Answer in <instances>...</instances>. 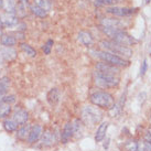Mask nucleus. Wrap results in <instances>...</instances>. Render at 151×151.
I'll return each mask as SVG.
<instances>
[{
    "label": "nucleus",
    "mask_w": 151,
    "mask_h": 151,
    "mask_svg": "<svg viewBox=\"0 0 151 151\" xmlns=\"http://www.w3.org/2000/svg\"><path fill=\"white\" fill-rule=\"evenodd\" d=\"M18 30H24V29H26V26H24V24H23V23H18Z\"/></svg>",
    "instance_id": "obj_32"
},
{
    "label": "nucleus",
    "mask_w": 151,
    "mask_h": 151,
    "mask_svg": "<svg viewBox=\"0 0 151 151\" xmlns=\"http://www.w3.org/2000/svg\"><path fill=\"white\" fill-rule=\"evenodd\" d=\"M90 101L95 106L103 108V109H112L115 105L114 97L109 93L104 92V90H98V92L93 93L90 96Z\"/></svg>",
    "instance_id": "obj_2"
},
{
    "label": "nucleus",
    "mask_w": 151,
    "mask_h": 151,
    "mask_svg": "<svg viewBox=\"0 0 151 151\" xmlns=\"http://www.w3.org/2000/svg\"><path fill=\"white\" fill-rule=\"evenodd\" d=\"M101 27H105V28H110V29H117V30H121L120 26L121 22L118 20V19H112V18H105L101 20Z\"/></svg>",
    "instance_id": "obj_13"
},
{
    "label": "nucleus",
    "mask_w": 151,
    "mask_h": 151,
    "mask_svg": "<svg viewBox=\"0 0 151 151\" xmlns=\"http://www.w3.org/2000/svg\"><path fill=\"white\" fill-rule=\"evenodd\" d=\"M112 41H115L117 43H120L123 45H126V46L132 45L136 42V40L132 37H130L127 32H125L123 30H117L112 37Z\"/></svg>",
    "instance_id": "obj_6"
},
{
    "label": "nucleus",
    "mask_w": 151,
    "mask_h": 151,
    "mask_svg": "<svg viewBox=\"0 0 151 151\" xmlns=\"http://www.w3.org/2000/svg\"><path fill=\"white\" fill-rule=\"evenodd\" d=\"M11 112V105L9 104H0V118H6Z\"/></svg>",
    "instance_id": "obj_24"
},
{
    "label": "nucleus",
    "mask_w": 151,
    "mask_h": 151,
    "mask_svg": "<svg viewBox=\"0 0 151 151\" xmlns=\"http://www.w3.org/2000/svg\"><path fill=\"white\" fill-rule=\"evenodd\" d=\"M34 5L42 8L46 12L51 10V7H52V3H51L50 0H34Z\"/></svg>",
    "instance_id": "obj_25"
},
{
    "label": "nucleus",
    "mask_w": 151,
    "mask_h": 151,
    "mask_svg": "<svg viewBox=\"0 0 151 151\" xmlns=\"http://www.w3.org/2000/svg\"><path fill=\"white\" fill-rule=\"evenodd\" d=\"M145 3H149V2H150V0H145Z\"/></svg>",
    "instance_id": "obj_37"
},
{
    "label": "nucleus",
    "mask_w": 151,
    "mask_h": 151,
    "mask_svg": "<svg viewBox=\"0 0 151 151\" xmlns=\"http://www.w3.org/2000/svg\"><path fill=\"white\" fill-rule=\"evenodd\" d=\"M30 129H31V127H30L29 125H23L22 127L18 130L17 137L20 140H26L29 137V134H30Z\"/></svg>",
    "instance_id": "obj_21"
},
{
    "label": "nucleus",
    "mask_w": 151,
    "mask_h": 151,
    "mask_svg": "<svg viewBox=\"0 0 151 151\" xmlns=\"http://www.w3.org/2000/svg\"><path fill=\"white\" fill-rule=\"evenodd\" d=\"M0 54L3 62H11L17 57V51L12 48H7V46H0Z\"/></svg>",
    "instance_id": "obj_11"
},
{
    "label": "nucleus",
    "mask_w": 151,
    "mask_h": 151,
    "mask_svg": "<svg viewBox=\"0 0 151 151\" xmlns=\"http://www.w3.org/2000/svg\"><path fill=\"white\" fill-rule=\"evenodd\" d=\"M0 20H1V23L3 26V28H14L17 27L18 23H19V18L14 14V13H9V12H6L0 16Z\"/></svg>",
    "instance_id": "obj_7"
},
{
    "label": "nucleus",
    "mask_w": 151,
    "mask_h": 151,
    "mask_svg": "<svg viewBox=\"0 0 151 151\" xmlns=\"http://www.w3.org/2000/svg\"><path fill=\"white\" fill-rule=\"evenodd\" d=\"M95 83L97 86H99L101 88H110V87H115L119 84V77L116 75L96 71Z\"/></svg>",
    "instance_id": "obj_3"
},
{
    "label": "nucleus",
    "mask_w": 151,
    "mask_h": 151,
    "mask_svg": "<svg viewBox=\"0 0 151 151\" xmlns=\"http://www.w3.org/2000/svg\"><path fill=\"white\" fill-rule=\"evenodd\" d=\"M108 13H112L114 16L117 17H125V16H129L131 13L136 11L134 8H120V7H108L106 9Z\"/></svg>",
    "instance_id": "obj_9"
},
{
    "label": "nucleus",
    "mask_w": 151,
    "mask_h": 151,
    "mask_svg": "<svg viewBox=\"0 0 151 151\" xmlns=\"http://www.w3.org/2000/svg\"><path fill=\"white\" fill-rule=\"evenodd\" d=\"M20 48H21V50L28 56H30V57H34V56L37 55V51L34 50L31 45L27 44V43H21V44H20Z\"/></svg>",
    "instance_id": "obj_23"
},
{
    "label": "nucleus",
    "mask_w": 151,
    "mask_h": 151,
    "mask_svg": "<svg viewBox=\"0 0 151 151\" xmlns=\"http://www.w3.org/2000/svg\"><path fill=\"white\" fill-rule=\"evenodd\" d=\"M52 46H53V40H48L46 43L44 44V46H43V52H44L45 54H50Z\"/></svg>",
    "instance_id": "obj_28"
},
{
    "label": "nucleus",
    "mask_w": 151,
    "mask_h": 151,
    "mask_svg": "<svg viewBox=\"0 0 151 151\" xmlns=\"http://www.w3.org/2000/svg\"><path fill=\"white\" fill-rule=\"evenodd\" d=\"M41 134H42V127H41L40 125H34V126H32L31 129H30V134H29V137H28V141L30 142V143H34V142H37V141L40 139Z\"/></svg>",
    "instance_id": "obj_12"
},
{
    "label": "nucleus",
    "mask_w": 151,
    "mask_h": 151,
    "mask_svg": "<svg viewBox=\"0 0 151 151\" xmlns=\"http://www.w3.org/2000/svg\"><path fill=\"white\" fill-rule=\"evenodd\" d=\"M2 29L3 28H1V27H0V37H2V35H3V30H2Z\"/></svg>",
    "instance_id": "obj_35"
},
{
    "label": "nucleus",
    "mask_w": 151,
    "mask_h": 151,
    "mask_svg": "<svg viewBox=\"0 0 151 151\" xmlns=\"http://www.w3.org/2000/svg\"><path fill=\"white\" fill-rule=\"evenodd\" d=\"M101 44L106 50V52L116 54V55L120 56L123 59H129L130 56L132 55V51L129 46L117 43V42H115L112 40H104V41H101Z\"/></svg>",
    "instance_id": "obj_1"
},
{
    "label": "nucleus",
    "mask_w": 151,
    "mask_h": 151,
    "mask_svg": "<svg viewBox=\"0 0 151 151\" xmlns=\"http://www.w3.org/2000/svg\"><path fill=\"white\" fill-rule=\"evenodd\" d=\"M0 27H1V28H3V26H2V23H1V20H0Z\"/></svg>",
    "instance_id": "obj_38"
},
{
    "label": "nucleus",
    "mask_w": 151,
    "mask_h": 151,
    "mask_svg": "<svg viewBox=\"0 0 151 151\" xmlns=\"http://www.w3.org/2000/svg\"><path fill=\"white\" fill-rule=\"evenodd\" d=\"M16 101V96L14 95H6L3 97V99L1 101V104L3 103V104H9V105H11Z\"/></svg>",
    "instance_id": "obj_27"
},
{
    "label": "nucleus",
    "mask_w": 151,
    "mask_h": 151,
    "mask_svg": "<svg viewBox=\"0 0 151 151\" xmlns=\"http://www.w3.org/2000/svg\"><path fill=\"white\" fill-rule=\"evenodd\" d=\"M96 55L98 59H101L103 62H106L108 64H112V65H115V66H127L129 63L128 61H126L125 59L120 57V56L116 55V54H112V53H109V52H97Z\"/></svg>",
    "instance_id": "obj_5"
},
{
    "label": "nucleus",
    "mask_w": 151,
    "mask_h": 151,
    "mask_svg": "<svg viewBox=\"0 0 151 151\" xmlns=\"http://www.w3.org/2000/svg\"><path fill=\"white\" fill-rule=\"evenodd\" d=\"M9 86H10V79L7 76H3V77L0 79V104L3 99V97L6 96V93L9 88Z\"/></svg>",
    "instance_id": "obj_15"
},
{
    "label": "nucleus",
    "mask_w": 151,
    "mask_h": 151,
    "mask_svg": "<svg viewBox=\"0 0 151 151\" xmlns=\"http://www.w3.org/2000/svg\"><path fill=\"white\" fill-rule=\"evenodd\" d=\"M98 5H103V6H109V5H114L116 0H96Z\"/></svg>",
    "instance_id": "obj_29"
},
{
    "label": "nucleus",
    "mask_w": 151,
    "mask_h": 151,
    "mask_svg": "<svg viewBox=\"0 0 151 151\" xmlns=\"http://www.w3.org/2000/svg\"><path fill=\"white\" fill-rule=\"evenodd\" d=\"M107 128H108V123H101V125H99V127H98L95 134L96 142H101V140L105 138L106 132H107Z\"/></svg>",
    "instance_id": "obj_17"
},
{
    "label": "nucleus",
    "mask_w": 151,
    "mask_h": 151,
    "mask_svg": "<svg viewBox=\"0 0 151 151\" xmlns=\"http://www.w3.org/2000/svg\"><path fill=\"white\" fill-rule=\"evenodd\" d=\"M1 63H3V60H2V57H1V54H0V64Z\"/></svg>",
    "instance_id": "obj_36"
},
{
    "label": "nucleus",
    "mask_w": 151,
    "mask_h": 151,
    "mask_svg": "<svg viewBox=\"0 0 151 151\" xmlns=\"http://www.w3.org/2000/svg\"><path fill=\"white\" fill-rule=\"evenodd\" d=\"M18 125L13 119H6L5 121H3V127H5V129H6L8 132H13V131H16L18 128Z\"/></svg>",
    "instance_id": "obj_22"
},
{
    "label": "nucleus",
    "mask_w": 151,
    "mask_h": 151,
    "mask_svg": "<svg viewBox=\"0 0 151 151\" xmlns=\"http://www.w3.org/2000/svg\"><path fill=\"white\" fill-rule=\"evenodd\" d=\"M0 41H1V44L3 46H7V48H12L17 43V39L13 35H9V34H3Z\"/></svg>",
    "instance_id": "obj_19"
},
{
    "label": "nucleus",
    "mask_w": 151,
    "mask_h": 151,
    "mask_svg": "<svg viewBox=\"0 0 151 151\" xmlns=\"http://www.w3.org/2000/svg\"><path fill=\"white\" fill-rule=\"evenodd\" d=\"M147 67H148V65H147V61H143L142 62V64H141V67H140V75L141 76H143L145 74V72H147Z\"/></svg>",
    "instance_id": "obj_31"
},
{
    "label": "nucleus",
    "mask_w": 151,
    "mask_h": 151,
    "mask_svg": "<svg viewBox=\"0 0 151 151\" xmlns=\"http://www.w3.org/2000/svg\"><path fill=\"white\" fill-rule=\"evenodd\" d=\"M46 99L49 101V104L54 106L59 103V99H60V90L57 88H52L50 90V92L48 93L46 95Z\"/></svg>",
    "instance_id": "obj_16"
},
{
    "label": "nucleus",
    "mask_w": 151,
    "mask_h": 151,
    "mask_svg": "<svg viewBox=\"0 0 151 151\" xmlns=\"http://www.w3.org/2000/svg\"><path fill=\"white\" fill-rule=\"evenodd\" d=\"M96 70L98 72L101 73H106V74H112V75H116L118 76L119 75V68L115 65H112V64H108L106 62H101V63H97L96 64Z\"/></svg>",
    "instance_id": "obj_8"
},
{
    "label": "nucleus",
    "mask_w": 151,
    "mask_h": 151,
    "mask_svg": "<svg viewBox=\"0 0 151 151\" xmlns=\"http://www.w3.org/2000/svg\"><path fill=\"white\" fill-rule=\"evenodd\" d=\"M73 134H74V130H73V123H67L66 125H65L64 129H63V132H62V136H61L62 142H63V143L68 142V140L73 137Z\"/></svg>",
    "instance_id": "obj_14"
},
{
    "label": "nucleus",
    "mask_w": 151,
    "mask_h": 151,
    "mask_svg": "<svg viewBox=\"0 0 151 151\" xmlns=\"http://www.w3.org/2000/svg\"><path fill=\"white\" fill-rule=\"evenodd\" d=\"M149 121H150V125H151V116H150V119H149Z\"/></svg>",
    "instance_id": "obj_39"
},
{
    "label": "nucleus",
    "mask_w": 151,
    "mask_h": 151,
    "mask_svg": "<svg viewBox=\"0 0 151 151\" xmlns=\"http://www.w3.org/2000/svg\"><path fill=\"white\" fill-rule=\"evenodd\" d=\"M101 112L94 106H86L82 110V120L86 125H96L101 119Z\"/></svg>",
    "instance_id": "obj_4"
},
{
    "label": "nucleus",
    "mask_w": 151,
    "mask_h": 151,
    "mask_svg": "<svg viewBox=\"0 0 151 151\" xmlns=\"http://www.w3.org/2000/svg\"><path fill=\"white\" fill-rule=\"evenodd\" d=\"M79 40L81 43H83L84 45H87V46L93 43V37L87 31H79Z\"/></svg>",
    "instance_id": "obj_18"
},
{
    "label": "nucleus",
    "mask_w": 151,
    "mask_h": 151,
    "mask_svg": "<svg viewBox=\"0 0 151 151\" xmlns=\"http://www.w3.org/2000/svg\"><path fill=\"white\" fill-rule=\"evenodd\" d=\"M30 10L32 11L33 14H35V16H38V17H40V18H44L45 16L48 14V12L45 11V10H43L42 8L38 7L37 5H32V6H30Z\"/></svg>",
    "instance_id": "obj_26"
},
{
    "label": "nucleus",
    "mask_w": 151,
    "mask_h": 151,
    "mask_svg": "<svg viewBox=\"0 0 151 151\" xmlns=\"http://www.w3.org/2000/svg\"><path fill=\"white\" fill-rule=\"evenodd\" d=\"M5 6V0H0V9H2Z\"/></svg>",
    "instance_id": "obj_33"
},
{
    "label": "nucleus",
    "mask_w": 151,
    "mask_h": 151,
    "mask_svg": "<svg viewBox=\"0 0 151 151\" xmlns=\"http://www.w3.org/2000/svg\"><path fill=\"white\" fill-rule=\"evenodd\" d=\"M137 148H138V142H129L128 145H127V149L128 151H137Z\"/></svg>",
    "instance_id": "obj_30"
},
{
    "label": "nucleus",
    "mask_w": 151,
    "mask_h": 151,
    "mask_svg": "<svg viewBox=\"0 0 151 151\" xmlns=\"http://www.w3.org/2000/svg\"><path fill=\"white\" fill-rule=\"evenodd\" d=\"M20 2H22V3H24V5H28V1L29 0H19Z\"/></svg>",
    "instance_id": "obj_34"
},
{
    "label": "nucleus",
    "mask_w": 151,
    "mask_h": 151,
    "mask_svg": "<svg viewBox=\"0 0 151 151\" xmlns=\"http://www.w3.org/2000/svg\"><path fill=\"white\" fill-rule=\"evenodd\" d=\"M42 145H51L55 142V136L54 134H52L51 131H45L44 134H42V139H41Z\"/></svg>",
    "instance_id": "obj_20"
},
{
    "label": "nucleus",
    "mask_w": 151,
    "mask_h": 151,
    "mask_svg": "<svg viewBox=\"0 0 151 151\" xmlns=\"http://www.w3.org/2000/svg\"><path fill=\"white\" fill-rule=\"evenodd\" d=\"M29 115L27 110H24L22 108H17L13 115H12V119L18 123V125H26L28 121Z\"/></svg>",
    "instance_id": "obj_10"
}]
</instances>
